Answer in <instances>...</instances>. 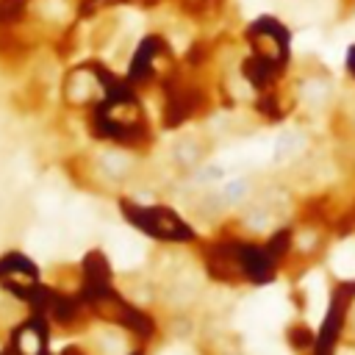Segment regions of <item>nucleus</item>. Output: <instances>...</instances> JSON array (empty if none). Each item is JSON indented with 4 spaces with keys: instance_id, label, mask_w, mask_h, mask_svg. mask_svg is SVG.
Wrapping results in <instances>:
<instances>
[{
    "instance_id": "nucleus-1",
    "label": "nucleus",
    "mask_w": 355,
    "mask_h": 355,
    "mask_svg": "<svg viewBox=\"0 0 355 355\" xmlns=\"http://www.w3.org/2000/svg\"><path fill=\"white\" fill-rule=\"evenodd\" d=\"M161 44H164V42H161L159 36H147V39L139 44L136 56H133V62H131V78H144V75H147L150 62H153V59L159 56Z\"/></svg>"
},
{
    "instance_id": "nucleus-2",
    "label": "nucleus",
    "mask_w": 355,
    "mask_h": 355,
    "mask_svg": "<svg viewBox=\"0 0 355 355\" xmlns=\"http://www.w3.org/2000/svg\"><path fill=\"white\" fill-rule=\"evenodd\" d=\"M28 0H0V23H14L25 14Z\"/></svg>"
}]
</instances>
